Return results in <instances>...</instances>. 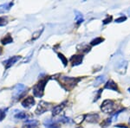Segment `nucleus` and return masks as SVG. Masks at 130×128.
I'll use <instances>...</instances> for the list:
<instances>
[{
	"instance_id": "nucleus-1",
	"label": "nucleus",
	"mask_w": 130,
	"mask_h": 128,
	"mask_svg": "<svg viewBox=\"0 0 130 128\" xmlns=\"http://www.w3.org/2000/svg\"><path fill=\"white\" fill-rule=\"evenodd\" d=\"M80 80V78H73V77L66 76H62L59 78L61 85L66 90H70L71 88H73Z\"/></svg>"
},
{
	"instance_id": "nucleus-2",
	"label": "nucleus",
	"mask_w": 130,
	"mask_h": 128,
	"mask_svg": "<svg viewBox=\"0 0 130 128\" xmlns=\"http://www.w3.org/2000/svg\"><path fill=\"white\" fill-rule=\"evenodd\" d=\"M47 82H48V78H44L40 80V81H38V83L36 84L34 87H33L34 96L37 98H40L43 95V91H44V87Z\"/></svg>"
},
{
	"instance_id": "nucleus-3",
	"label": "nucleus",
	"mask_w": 130,
	"mask_h": 128,
	"mask_svg": "<svg viewBox=\"0 0 130 128\" xmlns=\"http://www.w3.org/2000/svg\"><path fill=\"white\" fill-rule=\"evenodd\" d=\"M101 108L104 113H111L115 109V102L111 100H104Z\"/></svg>"
},
{
	"instance_id": "nucleus-4",
	"label": "nucleus",
	"mask_w": 130,
	"mask_h": 128,
	"mask_svg": "<svg viewBox=\"0 0 130 128\" xmlns=\"http://www.w3.org/2000/svg\"><path fill=\"white\" fill-rule=\"evenodd\" d=\"M24 90H25V86L23 85V84H18V86L16 87L15 91H14V94H13V97L15 99L20 98L21 95H23L24 93Z\"/></svg>"
},
{
	"instance_id": "nucleus-5",
	"label": "nucleus",
	"mask_w": 130,
	"mask_h": 128,
	"mask_svg": "<svg viewBox=\"0 0 130 128\" xmlns=\"http://www.w3.org/2000/svg\"><path fill=\"white\" fill-rule=\"evenodd\" d=\"M49 107H50L49 103H46V102H44V101H42L39 103L37 110H36V113H37V114H42V113L46 112V111L49 109Z\"/></svg>"
},
{
	"instance_id": "nucleus-6",
	"label": "nucleus",
	"mask_w": 130,
	"mask_h": 128,
	"mask_svg": "<svg viewBox=\"0 0 130 128\" xmlns=\"http://www.w3.org/2000/svg\"><path fill=\"white\" fill-rule=\"evenodd\" d=\"M20 58L21 57H20V56H12V57L9 58L7 61H5V62H4L5 65V68H10V67H11L13 64H15L16 62L20 59Z\"/></svg>"
},
{
	"instance_id": "nucleus-7",
	"label": "nucleus",
	"mask_w": 130,
	"mask_h": 128,
	"mask_svg": "<svg viewBox=\"0 0 130 128\" xmlns=\"http://www.w3.org/2000/svg\"><path fill=\"white\" fill-rule=\"evenodd\" d=\"M34 104H35V100L33 99V97H31V96H29V97L24 99L22 101V106L26 108L31 107Z\"/></svg>"
},
{
	"instance_id": "nucleus-8",
	"label": "nucleus",
	"mask_w": 130,
	"mask_h": 128,
	"mask_svg": "<svg viewBox=\"0 0 130 128\" xmlns=\"http://www.w3.org/2000/svg\"><path fill=\"white\" fill-rule=\"evenodd\" d=\"M83 59V56H81V54H78V56H73L72 57L70 58V62L72 63V66H76V65H79L82 63Z\"/></svg>"
},
{
	"instance_id": "nucleus-9",
	"label": "nucleus",
	"mask_w": 130,
	"mask_h": 128,
	"mask_svg": "<svg viewBox=\"0 0 130 128\" xmlns=\"http://www.w3.org/2000/svg\"><path fill=\"white\" fill-rule=\"evenodd\" d=\"M43 125L48 128H59L60 125L57 122H54L52 119H46L43 121Z\"/></svg>"
},
{
	"instance_id": "nucleus-10",
	"label": "nucleus",
	"mask_w": 130,
	"mask_h": 128,
	"mask_svg": "<svg viewBox=\"0 0 130 128\" xmlns=\"http://www.w3.org/2000/svg\"><path fill=\"white\" fill-rule=\"evenodd\" d=\"M100 117L98 114H96V113H92V114H89L86 116V121H88V122L89 123H96L98 120H99Z\"/></svg>"
},
{
	"instance_id": "nucleus-11",
	"label": "nucleus",
	"mask_w": 130,
	"mask_h": 128,
	"mask_svg": "<svg viewBox=\"0 0 130 128\" xmlns=\"http://www.w3.org/2000/svg\"><path fill=\"white\" fill-rule=\"evenodd\" d=\"M104 88L113 90V91H118V87H117L116 83H115L114 81H112V80H109V81L107 82V84H105Z\"/></svg>"
},
{
	"instance_id": "nucleus-12",
	"label": "nucleus",
	"mask_w": 130,
	"mask_h": 128,
	"mask_svg": "<svg viewBox=\"0 0 130 128\" xmlns=\"http://www.w3.org/2000/svg\"><path fill=\"white\" fill-rule=\"evenodd\" d=\"M13 5V3L12 2H10V3H5L3 4V5H0V14L2 13H5V12L9 11L10 8Z\"/></svg>"
},
{
	"instance_id": "nucleus-13",
	"label": "nucleus",
	"mask_w": 130,
	"mask_h": 128,
	"mask_svg": "<svg viewBox=\"0 0 130 128\" xmlns=\"http://www.w3.org/2000/svg\"><path fill=\"white\" fill-rule=\"evenodd\" d=\"M1 43H3V44H9V43H13V39H12L11 35L10 34H7L4 38L1 39Z\"/></svg>"
},
{
	"instance_id": "nucleus-14",
	"label": "nucleus",
	"mask_w": 130,
	"mask_h": 128,
	"mask_svg": "<svg viewBox=\"0 0 130 128\" xmlns=\"http://www.w3.org/2000/svg\"><path fill=\"white\" fill-rule=\"evenodd\" d=\"M62 108H63V105H58V106H56L52 110V115L53 116H56L62 111Z\"/></svg>"
},
{
	"instance_id": "nucleus-15",
	"label": "nucleus",
	"mask_w": 130,
	"mask_h": 128,
	"mask_svg": "<svg viewBox=\"0 0 130 128\" xmlns=\"http://www.w3.org/2000/svg\"><path fill=\"white\" fill-rule=\"evenodd\" d=\"M75 21H76V23H77L78 24H82V23L83 22V14H82L81 12L77 11V10H75Z\"/></svg>"
},
{
	"instance_id": "nucleus-16",
	"label": "nucleus",
	"mask_w": 130,
	"mask_h": 128,
	"mask_svg": "<svg viewBox=\"0 0 130 128\" xmlns=\"http://www.w3.org/2000/svg\"><path fill=\"white\" fill-rule=\"evenodd\" d=\"M104 81H105V76H104V75H101V76L97 77V78L95 79V86L100 85V84H102V82H104Z\"/></svg>"
},
{
	"instance_id": "nucleus-17",
	"label": "nucleus",
	"mask_w": 130,
	"mask_h": 128,
	"mask_svg": "<svg viewBox=\"0 0 130 128\" xmlns=\"http://www.w3.org/2000/svg\"><path fill=\"white\" fill-rule=\"evenodd\" d=\"M127 62H122L121 63L119 64L118 67H117V69H118L117 71H119V72H120V70H124V72H126V69H127Z\"/></svg>"
},
{
	"instance_id": "nucleus-18",
	"label": "nucleus",
	"mask_w": 130,
	"mask_h": 128,
	"mask_svg": "<svg viewBox=\"0 0 130 128\" xmlns=\"http://www.w3.org/2000/svg\"><path fill=\"white\" fill-rule=\"evenodd\" d=\"M103 41H104L103 38H102V37H97V38L92 40V41H91V45H97V44H99V43H102Z\"/></svg>"
},
{
	"instance_id": "nucleus-19",
	"label": "nucleus",
	"mask_w": 130,
	"mask_h": 128,
	"mask_svg": "<svg viewBox=\"0 0 130 128\" xmlns=\"http://www.w3.org/2000/svg\"><path fill=\"white\" fill-rule=\"evenodd\" d=\"M15 118L16 119H26L27 118V114L24 112H21V111H19L18 114L15 115Z\"/></svg>"
},
{
	"instance_id": "nucleus-20",
	"label": "nucleus",
	"mask_w": 130,
	"mask_h": 128,
	"mask_svg": "<svg viewBox=\"0 0 130 128\" xmlns=\"http://www.w3.org/2000/svg\"><path fill=\"white\" fill-rule=\"evenodd\" d=\"M8 108H3V109H0V121L3 120L5 119L6 113H7Z\"/></svg>"
},
{
	"instance_id": "nucleus-21",
	"label": "nucleus",
	"mask_w": 130,
	"mask_h": 128,
	"mask_svg": "<svg viewBox=\"0 0 130 128\" xmlns=\"http://www.w3.org/2000/svg\"><path fill=\"white\" fill-rule=\"evenodd\" d=\"M8 24V20L6 16H0V27L5 26Z\"/></svg>"
},
{
	"instance_id": "nucleus-22",
	"label": "nucleus",
	"mask_w": 130,
	"mask_h": 128,
	"mask_svg": "<svg viewBox=\"0 0 130 128\" xmlns=\"http://www.w3.org/2000/svg\"><path fill=\"white\" fill-rule=\"evenodd\" d=\"M58 56H59V58L61 60H62V63H63L64 66H66L67 63H68V60H67V58L65 57V56H63L62 54H58Z\"/></svg>"
},
{
	"instance_id": "nucleus-23",
	"label": "nucleus",
	"mask_w": 130,
	"mask_h": 128,
	"mask_svg": "<svg viewBox=\"0 0 130 128\" xmlns=\"http://www.w3.org/2000/svg\"><path fill=\"white\" fill-rule=\"evenodd\" d=\"M110 123H111V119H105V120L103 121L102 124H101V125H102V127H107V126H108V125H110Z\"/></svg>"
},
{
	"instance_id": "nucleus-24",
	"label": "nucleus",
	"mask_w": 130,
	"mask_h": 128,
	"mask_svg": "<svg viewBox=\"0 0 130 128\" xmlns=\"http://www.w3.org/2000/svg\"><path fill=\"white\" fill-rule=\"evenodd\" d=\"M42 31H43V30H42L41 31H40V30H38V31H37V32H36V33H34V34H33V37H32V39H33V40H36V39L38 38V37L40 36V35H41Z\"/></svg>"
},
{
	"instance_id": "nucleus-25",
	"label": "nucleus",
	"mask_w": 130,
	"mask_h": 128,
	"mask_svg": "<svg viewBox=\"0 0 130 128\" xmlns=\"http://www.w3.org/2000/svg\"><path fill=\"white\" fill-rule=\"evenodd\" d=\"M126 19H127L126 16H121V17L115 19V23H122V22H124Z\"/></svg>"
},
{
	"instance_id": "nucleus-26",
	"label": "nucleus",
	"mask_w": 130,
	"mask_h": 128,
	"mask_svg": "<svg viewBox=\"0 0 130 128\" xmlns=\"http://www.w3.org/2000/svg\"><path fill=\"white\" fill-rule=\"evenodd\" d=\"M111 21H112V16H108V17L106 18V19H104L103 20V24H108V23H110Z\"/></svg>"
},
{
	"instance_id": "nucleus-27",
	"label": "nucleus",
	"mask_w": 130,
	"mask_h": 128,
	"mask_svg": "<svg viewBox=\"0 0 130 128\" xmlns=\"http://www.w3.org/2000/svg\"><path fill=\"white\" fill-rule=\"evenodd\" d=\"M1 53H2V48L0 47V54H1Z\"/></svg>"
},
{
	"instance_id": "nucleus-28",
	"label": "nucleus",
	"mask_w": 130,
	"mask_h": 128,
	"mask_svg": "<svg viewBox=\"0 0 130 128\" xmlns=\"http://www.w3.org/2000/svg\"><path fill=\"white\" fill-rule=\"evenodd\" d=\"M128 13H129V15H130V9L128 10Z\"/></svg>"
},
{
	"instance_id": "nucleus-29",
	"label": "nucleus",
	"mask_w": 130,
	"mask_h": 128,
	"mask_svg": "<svg viewBox=\"0 0 130 128\" xmlns=\"http://www.w3.org/2000/svg\"><path fill=\"white\" fill-rule=\"evenodd\" d=\"M128 91H129V93H130V87H129V88H128Z\"/></svg>"
},
{
	"instance_id": "nucleus-30",
	"label": "nucleus",
	"mask_w": 130,
	"mask_h": 128,
	"mask_svg": "<svg viewBox=\"0 0 130 128\" xmlns=\"http://www.w3.org/2000/svg\"><path fill=\"white\" fill-rule=\"evenodd\" d=\"M78 128H82V127H78Z\"/></svg>"
},
{
	"instance_id": "nucleus-31",
	"label": "nucleus",
	"mask_w": 130,
	"mask_h": 128,
	"mask_svg": "<svg viewBox=\"0 0 130 128\" xmlns=\"http://www.w3.org/2000/svg\"><path fill=\"white\" fill-rule=\"evenodd\" d=\"M129 122H130V119H129Z\"/></svg>"
}]
</instances>
